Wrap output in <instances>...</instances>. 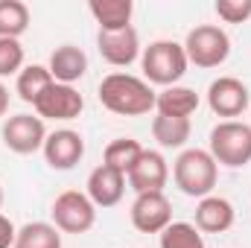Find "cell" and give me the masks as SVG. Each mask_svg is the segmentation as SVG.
I'll use <instances>...</instances> for the list:
<instances>
[{"mask_svg": "<svg viewBox=\"0 0 251 248\" xmlns=\"http://www.w3.org/2000/svg\"><path fill=\"white\" fill-rule=\"evenodd\" d=\"M158 91H152V85L140 76L131 73H108L100 82V102L102 108H108L111 114L120 117H143L155 108Z\"/></svg>", "mask_w": 251, "mask_h": 248, "instance_id": "6da1fadb", "label": "cell"}, {"mask_svg": "<svg viewBox=\"0 0 251 248\" xmlns=\"http://www.w3.org/2000/svg\"><path fill=\"white\" fill-rule=\"evenodd\" d=\"M140 67H143V79L149 85L173 88V85H178L184 79L190 62H187V53H184V44L161 38V41H152L149 47H143Z\"/></svg>", "mask_w": 251, "mask_h": 248, "instance_id": "7a4b0ae2", "label": "cell"}, {"mask_svg": "<svg viewBox=\"0 0 251 248\" xmlns=\"http://www.w3.org/2000/svg\"><path fill=\"white\" fill-rule=\"evenodd\" d=\"M216 178H219V164L207 149H184L173 164V181L190 198L210 196Z\"/></svg>", "mask_w": 251, "mask_h": 248, "instance_id": "3957f363", "label": "cell"}, {"mask_svg": "<svg viewBox=\"0 0 251 248\" xmlns=\"http://www.w3.org/2000/svg\"><path fill=\"white\" fill-rule=\"evenodd\" d=\"M207 152L219 167L240 170L251 164V125L240 120H222L210 128Z\"/></svg>", "mask_w": 251, "mask_h": 248, "instance_id": "277c9868", "label": "cell"}, {"mask_svg": "<svg viewBox=\"0 0 251 248\" xmlns=\"http://www.w3.org/2000/svg\"><path fill=\"white\" fill-rule=\"evenodd\" d=\"M184 53H187V62L196 67H219V64L228 62L231 56V38L222 26L216 24H199L193 26L184 38Z\"/></svg>", "mask_w": 251, "mask_h": 248, "instance_id": "5b68a950", "label": "cell"}, {"mask_svg": "<svg viewBox=\"0 0 251 248\" xmlns=\"http://www.w3.org/2000/svg\"><path fill=\"white\" fill-rule=\"evenodd\" d=\"M50 216L62 234H88L97 225V207L88 198V193H79V190L59 193L50 207Z\"/></svg>", "mask_w": 251, "mask_h": 248, "instance_id": "8992f818", "label": "cell"}, {"mask_svg": "<svg viewBox=\"0 0 251 248\" xmlns=\"http://www.w3.org/2000/svg\"><path fill=\"white\" fill-rule=\"evenodd\" d=\"M207 105H210V111L216 117L237 120V117H243L251 108V94L243 79H237V76H219L207 88Z\"/></svg>", "mask_w": 251, "mask_h": 248, "instance_id": "52a82bcc", "label": "cell"}, {"mask_svg": "<svg viewBox=\"0 0 251 248\" xmlns=\"http://www.w3.org/2000/svg\"><path fill=\"white\" fill-rule=\"evenodd\" d=\"M47 134L50 131L38 114H15L3 123V143L15 155H32V152L44 149Z\"/></svg>", "mask_w": 251, "mask_h": 248, "instance_id": "ba28073f", "label": "cell"}, {"mask_svg": "<svg viewBox=\"0 0 251 248\" xmlns=\"http://www.w3.org/2000/svg\"><path fill=\"white\" fill-rule=\"evenodd\" d=\"M35 114L41 120H76L85 108V97L73 88V85H62L53 82L38 99H35Z\"/></svg>", "mask_w": 251, "mask_h": 248, "instance_id": "9c48e42d", "label": "cell"}, {"mask_svg": "<svg viewBox=\"0 0 251 248\" xmlns=\"http://www.w3.org/2000/svg\"><path fill=\"white\" fill-rule=\"evenodd\" d=\"M131 225L140 234H161L173 222V204L164 193H140L131 201Z\"/></svg>", "mask_w": 251, "mask_h": 248, "instance_id": "30bf717a", "label": "cell"}, {"mask_svg": "<svg viewBox=\"0 0 251 248\" xmlns=\"http://www.w3.org/2000/svg\"><path fill=\"white\" fill-rule=\"evenodd\" d=\"M44 161L50 170H73L85 158V137L73 128H56L44 140Z\"/></svg>", "mask_w": 251, "mask_h": 248, "instance_id": "8fae6325", "label": "cell"}, {"mask_svg": "<svg viewBox=\"0 0 251 248\" xmlns=\"http://www.w3.org/2000/svg\"><path fill=\"white\" fill-rule=\"evenodd\" d=\"M128 187L140 196V193H164V187L170 181V164L161 152L155 149H143L140 161L131 167V173L126 175Z\"/></svg>", "mask_w": 251, "mask_h": 248, "instance_id": "7c38bea8", "label": "cell"}, {"mask_svg": "<svg viewBox=\"0 0 251 248\" xmlns=\"http://www.w3.org/2000/svg\"><path fill=\"white\" fill-rule=\"evenodd\" d=\"M97 47H100V56L111 67H128L140 59V38H137V29L134 26H126L117 32H97Z\"/></svg>", "mask_w": 251, "mask_h": 248, "instance_id": "4fadbf2b", "label": "cell"}, {"mask_svg": "<svg viewBox=\"0 0 251 248\" xmlns=\"http://www.w3.org/2000/svg\"><path fill=\"white\" fill-rule=\"evenodd\" d=\"M234 219H237V210H234V204L225 198V196H204V198H199V204H196V228L201 231V234H225V231H231L234 228Z\"/></svg>", "mask_w": 251, "mask_h": 248, "instance_id": "5bb4252c", "label": "cell"}, {"mask_svg": "<svg viewBox=\"0 0 251 248\" xmlns=\"http://www.w3.org/2000/svg\"><path fill=\"white\" fill-rule=\"evenodd\" d=\"M126 193V175L117 173L108 164H100L91 170L88 175V198L94 201V207H114L123 201Z\"/></svg>", "mask_w": 251, "mask_h": 248, "instance_id": "9a60e30c", "label": "cell"}, {"mask_svg": "<svg viewBox=\"0 0 251 248\" xmlns=\"http://www.w3.org/2000/svg\"><path fill=\"white\" fill-rule=\"evenodd\" d=\"M53 82H62V85H73L79 82L85 73H88V56L82 47L76 44H62L50 53V64H47Z\"/></svg>", "mask_w": 251, "mask_h": 248, "instance_id": "2e32d148", "label": "cell"}, {"mask_svg": "<svg viewBox=\"0 0 251 248\" xmlns=\"http://www.w3.org/2000/svg\"><path fill=\"white\" fill-rule=\"evenodd\" d=\"M88 9L102 32H117V29L131 26V15H134L131 0H91Z\"/></svg>", "mask_w": 251, "mask_h": 248, "instance_id": "e0dca14e", "label": "cell"}, {"mask_svg": "<svg viewBox=\"0 0 251 248\" xmlns=\"http://www.w3.org/2000/svg\"><path fill=\"white\" fill-rule=\"evenodd\" d=\"M199 108V94L193 88H184V85H173V88H164L155 99V111L164 114V117H181V120H190Z\"/></svg>", "mask_w": 251, "mask_h": 248, "instance_id": "ac0fdd59", "label": "cell"}, {"mask_svg": "<svg viewBox=\"0 0 251 248\" xmlns=\"http://www.w3.org/2000/svg\"><path fill=\"white\" fill-rule=\"evenodd\" d=\"M12 248H62V231L53 222H26L18 228Z\"/></svg>", "mask_w": 251, "mask_h": 248, "instance_id": "d6986e66", "label": "cell"}, {"mask_svg": "<svg viewBox=\"0 0 251 248\" xmlns=\"http://www.w3.org/2000/svg\"><path fill=\"white\" fill-rule=\"evenodd\" d=\"M53 85V76L44 64H26L21 73H18V82H15V94L26 102V105H35V99Z\"/></svg>", "mask_w": 251, "mask_h": 248, "instance_id": "ffe728a7", "label": "cell"}, {"mask_svg": "<svg viewBox=\"0 0 251 248\" xmlns=\"http://www.w3.org/2000/svg\"><path fill=\"white\" fill-rule=\"evenodd\" d=\"M152 137H155L158 146H164V149H184V143L190 140V120L158 114V117L152 120Z\"/></svg>", "mask_w": 251, "mask_h": 248, "instance_id": "44dd1931", "label": "cell"}, {"mask_svg": "<svg viewBox=\"0 0 251 248\" xmlns=\"http://www.w3.org/2000/svg\"><path fill=\"white\" fill-rule=\"evenodd\" d=\"M29 29V6L21 0H0V38H21Z\"/></svg>", "mask_w": 251, "mask_h": 248, "instance_id": "7402d4cb", "label": "cell"}, {"mask_svg": "<svg viewBox=\"0 0 251 248\" xmlns=\"http://www.w3.org/2000/svg\"><path fill=\"white\" fill-rule=\"evenodd\" d=\"M140 155H143V146H140L134 137H117V140H111V143L105 146V164L114 167V170L123 173V175L131 173V167L140 161Z\"/></svg>", "mask_w": 251, "mask_h": 248, "instance_id": "603a6c76", "label": "cell"}, {"mask_svg": "<svg viewBox=\"0 0 251 248\" xmlns=\"http://www.w3.org/2000/svg\"><path fill=\"white\" fill-rule=\"evenodd\" d=\"M161 248H204V237L193 222H170L161 231Z\"/></svg>", "mask_w": 251, "mask_h": 248, "instance_id": "cb8c5ba5", "label": "cell"}, {"mask_svg": "<svg viewBox=\"0 0 251 248\" xmlns=\"http://www.w3.org/2000/svg\"><path fill=\"white\" fill-rule=\"evenodd\" d=\"M24 47L18 38H0V79L18 76L24 70Z\"/></svg>", "mask_w": 251, "mask_h": 248, "instance_id": "d4e9b609", "label": "cell"}, {"mask_svg": "<svg viewBox=\"0 0 251 248\" xmlns=\"http://www.w3.org/2000/svg\"><path fill=\"white\" fill-rule=\"evenodd\" d=\"M213 12L225 24H246L251 18V0H216Z\"/></svg>", "mask_w": 251, "mask_h": 248, "instance_id": "484cf974", "label": "cell"}, {"mask_svg": "<svg viewBox=\"0 0 251 248\" xmlns=\"http://www.w3.org/2000/svg\"><path fill=\"white\" fill-rule=\"evenodd\" d=\"M15 237H18V228L12 225L9 216L0 213V248H12L15 246Z\"/></svg>", "mask_w": 251, "mask_h": 248, "instance_id": "4316f807", "label": "cell"}, {"mask_svg": "<svg viewBox=\"0 0 251 248\" xmlns=\"http://www.w3.org/2000/svg\"><path fill=\"white\" fill-rule=\"evenodd\" d=\"M6 111H9V88L0 82V117H6Z\"/></svg>", "mask_w": 251, "mask_h": 248, "instance_id": "83f0119b", "label": "cell"}, {"mask_svg": "<svg viewBox=\"0 0 251 248\" xmlns=\"http://www.w3.org/2000/svg\"><path fill=\"white\" fill-rule=\"evenodd\" d=\"M0 204H3V187H0Z\"/></svg>", "mask_w": 251, "mask_h": 248, "instance_id": "f1b7e54d", "label": "cell"}]
</instances>
